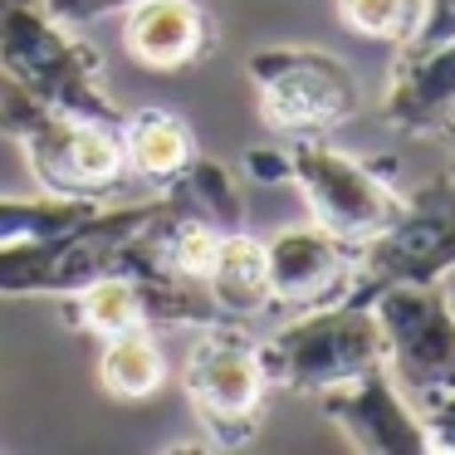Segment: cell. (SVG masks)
Instances as JSON below:
<instances>
[{"label": "cell", "mask_w": 455, "mask_h": 455, "mask_svg": "<svg viewBox=\"0 0 455 455\" xmlns=\"http://www.w3.org/2000/svg\"><path fill=\"white\" fill-rule=\"evenodd\" d=\"M206 289L216 299L226 323H250L265 308H275L269 299V265H265V240L250 235L245 226L226 230L216 245V259L206 269Z\"/></svg>", "instance_id": "9a60e30c"}, {"label": "cell", "mask_w": 455, "mask_h": 455, "mask_svg": "<svg viewBox=\"0 0 455 455\" xmlns=\"http://www.w3.org/2000/svg\"><path fill=\"white\" fill-rule=\"evenodd\" d=\"M445 299H451V308H455V275L445 279Z\"/></svg>", "instance_id": "484cf974"}, {"label": "cell", "mask_w": 455, "mask_h": 455, "mask_svg": "<svg viewBox=\"0 0 455 455\" xmlns=\"http://www.w3.org/2000/svg\"><path fill=\"white\" fill-rule=\"evenodd\" d=\"M60 304H64V323H69L74 333L93 338V343H103V338H113V333H128V328H152L142 284L128 269H108V275L89 279V284H79L74 294H64Z\"/></svg>", "instance_id": "2e32d148"}, {"label": "cell", "mask_w": 455, "mask_h": 455, "mask_svg": "<svg viewBox=\"0 0 455 455\" xmlns=\"http://www.w3.org/2000/svg\"><path fill=\"white\" fill-rule=\"evenodd\" d=\"M167 211V191L132 206H99L89 220L25 245H0V299H64L79 284L123 269V250Z\"/></svg>", "instance_id": "277c9868"}, {"label": "cell", "mask_w": 455, "mask_h": 455, "mask_svg": "<svg viewBox=\"0 0 455 455\" xmlns=\"http://www.w3.org/2000/svg\"><path fill=\"white\" fill-rule=\"evenodd\" d=\"M245 172L255 181H289V157H284V152H275V148H255L245 157Z\"/></svg>", "instance_id": "603a6c76"}, {"label": "cell", "mask_w": 455, "mask_h": 455, "mask_svg": "<svg viewBox=\"0 0 455 455\" xmlns=\"http://www.w3.org/2000/svg\"><path fill=\"white\" fill-rule=\"evenodd\" d=\"M338 20L372 44H411L421 35L426 20V0H333Z\"/></svg>", "instance_id": "ffe728a7"}, {"label": "cell", "mask_w": 455, "mask_h": 455, "mask_svg": "<svg viewBox=\"0 0 455 455\" xmlns=\"http://www.w3.org/2000/svg\"><path fill=\"white\" fill-rule=\"evenodd\" d=\"M99 382L113 402H148L167 382V353L157 328H128L99 343Z\"/></svg>", "instance_id": "e0dca14e"}, {"label": "cell", "mask_w": 455, "mask_h": 455, "mask_svg": "<svg viewBox=\"0 0 455 455\" xmlns=\"http://www.w3.org/2000/svg\"><path fill=\"white\" fill-rule=\"evenodd\" d=\"M60 20L69 25H84V20H99V15H113V11H128L132 0H44Z\"/></svg>", "instance_id": "7402d4cb"}, {"label": "cell", "mask_w": 455, "mask_h": 455, "mask_svg": "<svg viewBox=\"0 0 455 455\" xmlns=\"http://www.w3.org/2000/svg\"><path fill=\"white\" fill-rule=\"evenodd\" d=\"M455 35V0H426V20L416 40H445Z\"/></svg>", "instance_id": "cb8c5ba5"}, {"label": "cell", "mask_w": 455, "mask_h": 455, "mask_svg": "<svg viewBox=\"0 0 455 455\" xmlns=\"http://www.w3.org/2000/svg\"><path fill=\"white\" fill-rule=\"evenodd\" d=\"M318 411L338 426L353 451L363 455H431L426 416L411 406V396L392 382L387 367H372L357 382L318 396Z\"/></svg>", "instance_id": "30bf717a"}, {"label": "cell", "mask_w": 455, "mask_h": 455, "mask_svg": "<svg viewBox=\"0 0 455 455\" xmlns=\"http://www.w3.org/2000/svg\"><path fill=\"white\" fill-rule=\"evenodd\" d=\"M167 191L177 196V206L187 211V216L206 220V226H216V230L245 226V191H240V177L226 162L206 157V152H196V162H191Z\"/></svg>", "instance_id": "ac0fdd59"}, {"label": "cell", "mask_w": 455, "mask_h": 455, "mask_svg": "<svg viewBox=\"0 0 455 455\" xmlns=\"http://www.w3.org/2000/svg\"><path fill=\"white\" fill-rule=\"evenodd\" d=\"M445 172L455 177V132H445Z\"/></svg>", "instance_id": "d4e9b609"}, {"label": "cell", "mask_w": 455, "mask_h": 455, "mask_svg": "<svg viewBox=\"0 0 455 455\" xmlns=\"http://www.w3.org/2000/svg\"><path fill=\"white\" fill-rule=\"evenodd\" d=\"M123 138V162H128V177H138L142 187L167 191L181 172L196 162V132L181 113L172 108H142V113H123L118 123Z\"/></svg>", "instance_id": "5bb4252c"}, {"label": "cell", "mask_w": 455, "mask_h": 455, "mask_svg": "<svg viewBox=\"0 0 455 455\" xmlns=\"http://www.w3.org/2000/svg\"><path fill=\"white\" fill-rule=\"evenodd\" d=\"M421 416H426V431H431V451L455 455V392H445L431 406H421Z\"/></svg>", "instance_id": "44dd1931"}, {"label": "cell", "mask_w": 455, "mask_h": 455, "mask_svg": "<svg viewBox=\"0 0 455 455\" xmlns=\"http://www.w3.org/2000/svg\"><path fill=\"white\" fill-rule=\"evenodd\" d=\"M181 387L196 426L206 431V445L216 451H240L259 435L269 406V372L259 343L245 333V323H211L191 343Z\"/></svg>", "instance_id": "5b68a950"}, {"label": "cell", "mask_w": 455, "mask_h": 455, "mask_svg": "<svg viewBox=\"0 0 455 455\" xmlns=\"http://www.w3.org/2000/svg\"><path fill=\"white\" fill-rule=\"evenodd\" d=\"M0 79H11L35 103L79 113L99 123H123V108L103 79V54L74 35L69 20L44 0H0Z\"/></svg>", "instance_id": "6da1fadb"}, {"label": "cell", "mask_w": 455, "mask_h": 455, "mask_svg": "<svg viewBox=\"0 0 455 455\" xmlns=\"http://www.w3.org/2000/svg\"><path fill=\"white\" fill-rule=\"evenodd\" d=\"M123 54L148 74H187L216 54V20L201 0H132L123 11Z\"/></svg>", "instance_id": "4fadbf2b"}, {"label": "cell", "mask_w": 455, "mask_h": 455, "mask_svg": "<svg viewBox=\"0 0 455 455\" xmlns=\"http://www.w3.org/2000/svg\"><path fill=\"white\" fill-rule=\"evenodd\" d=\"M455 275V177L441 172L406 191L396 220L357 245L353 299H372L387 284H445Z\"/></svg>", "instance_id": "ba28073f"}, {"label": "cell", "mask_w": 455, "mask_h": 455, "mask_svg": "<svg viewBox=\"0 0 455 455\" xmlns=\"http://www.w3.org/2000/svg\"><path fill=\"white\" fill-rule=\"evenodd\" d=\"M99 211V201H79V196H0V245H25V240H44L60 230L79 226Z\"/></svg>", "instance_id": "d6986e66"}, {"label": "cell", "mask_w": 455, "mask_h": 455, "mask_svg": "<svg viewBox=\"0 0 455 455\" xmlns=\"http://www.w3.org/2000/svg\"><path fill=\"white\" fill-rule=\"evenodd\" d=\"M265 372L275 392L289 396H323L357 382L372 367H387V343L372 304L363 299H338V304L299 308L289 323L259 343Z\"/></svg>", "instance_id": "3957f363"}, {"label": "cell", "mask_w": 455, "mask_h": 455, "mask_svg": "<svg viewBox=\"0 0 455 455\" xmlns=\"http://www.w3.org/2000/svg\"><path fill=\"white\" fill-rule=\"evenodd\" d=\"M259 118L279 138H328L357 118L363 89L338 54L314 44H269L245 64Z\"/></svg>", "instance_id": "8992f818"}, {"label": "cell", "mask_w": 455, "mask_h": 455, "mask_svg": "<svg viewBox=\"0 0 455 455\" xmlns=\"http://www.w3.org/2000/svg\"><path fill=\"white\" fill-rule=\"evenodd\" d=\"M284 157H289V181L299 187L314 226H323L338 240L367 245L372 235H382L392 226L406 201V191H396L387 167L353 157V152L333 148L328 138H294L284 148Z\"/></svg>", "instance_id": "52a82bcc"}, {"label": "cell", "mask_w": 455, "mask_h": 455, "mask_svg": "<svg viewBox=\"0 0 455 455\" xmlns=\"http://www.w3.org/2000/svg\"><path fill=\"white\" fill-rule=\"evenodd\" d=\"M0 138H11L20 148L35 187L50 196L99 201L128 177L123 138L113 123L35 103L11 79H0Z\"/></svg>", "instance_id": "7a4b0ae2"}, {"label": "cell", "mask_w": 455, "mask_h": 455, "mask_svg": "<svg viewBox=\"0 0 455 455\" xmlns=\"http://www.w3.org/2000/svg\"><path fill=\"white\" fill-rule=\"evenodd\" d=\"M269 265V299L275 308H318L353 299L357 279V245L328 235L323 226H284L265 240Z\"/></svg>", "instance_id": "8fae6325"}, {"label": "cell", "mask_w": 455, "mask_h": 455, "mask_svg": "<svg viewBox=\"0 0 455 455\" xmlns=\"http://www.w3.org/2000/svg\"><path fill=\"white\" fill-rule=\"evenodd\" d=\"M382 123L402 138L455 132V35L402 44L382 89Z\"/></svg>", "instance_id": "7c38bea8"}, {"label": "cell", "mask_w": 455, "mask_h": 455, "mask_svg": "<svg viewBox=\"0 0 455 455\" xmlns=\"http://www.w3.org/2000/svg\"><path fill=\"white\" fill-rule=\"evenodd\" d=\"M367 304L382 323L392 382L421 406L455 392V308L445 284H387Z\"/></svg>", "instance_id": "9c48e42d"}]
</instances>
